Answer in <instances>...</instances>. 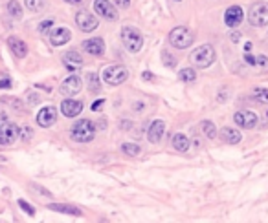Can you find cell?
<instances>
[{"label":"cell","instance_id":"cell-1","mask_svg":"<svg viewBox=\"0 0 268 223\" xmlns=\"http://www.w3.org/2000/svg\"><path fill=\"white\" fill-rule=\"evenodd\" d=\"M121 42L131 53H136V51L142 50L144 46V35L140 33L138 28H132V26H125L121 28Z\"/></svg>","mask_w":268,"mask_h":223},{"label":"cell","instance_id":"cell-2","mask_svg":"<svg viewBox=\"0 0 268 223\" xmlns=\"http://www.w3.org/2000/svg\"><path fill=\"white\" fill-rule=\"evenodd\" d=\"M190 61L195 64L196 68H209L211 64L215 63V50H213V46L209 44L198 46L196 50L191 51Z\"/></svg>","mask_w":268,"mask_h":223},{"label":"cell","instance_id":"cell-3","mask_svg":"<svg viewBox=\"0 0 268 223\" xmlns=\"http://www.w3.org/2000/svg\"><path fill=\"white\" fill-rule=\"evenodd\" d=\"M96 135V127L88 119H81L72 127V139L77 143H90Z\"/></svg>","mask_w":268,"mask_h":223},{"label":"cell","instance_id":"cell-4","mask_svg":"<svg viewBox=\"0 0 268 223\" xmlns=\"http://www.w3.org/2000/svg\"><path fill=\"white\" fill-rule=\"evenodd\" d=\"M193 40H195V35L191 33V30L184 28V26H178V28H175V30L169 33L171 46H175V48H178V50H186V48H190V46L193 44Z\"/></svg>","mask_w":268,"mask_h":223},{"label":"cell","instance_id":"cell-5","mask_svg":"<svg viewBox=\"0 0 268 223\" xmlns=\"http://www.w3.org/2000/svg\"><path fill=\"white\" fill-rule=\"evenodd\" d=\"M103 81L111 86H118V84L125 83L127 77H129V70L125 66H119V64H114V66H107L101 73Z\"/></svg>","mask_w":268,"mask_h":223},{"label":"cell","instance_id":"cell-6","mask_svg":"<svg viewBox=\"0 0 268 223\" xmlns=\"http://www.w3.org/2000/svg\"><path fill=\"white\" fill-rule=\"evenodd\" d=\"M248 20H250V24L255 26V28L267 26L268 24V4H265V2L254 4V6L250 7Z\"/></svg>","mask_w":268,"mask_h":223},{"label":"cell","instance_id":"cell-7","mask_svg":"<svg viewBox=\"0 0 268 223\" xmlns=\"http://www.w3.org/2000/svg\"><path fill=\"white\" fill-rule=\"evenodd\" d=\"M19 135H20V130L15 123L6 121L0 125V145L9 147V145H13L15 141L19 139Z\"/></svg>","mask_w":268,"mask_h":223},{"label":"cell","instance_id":"cell-8","mask_svg":"<svg viewBox=\"0 0 268 223\" xmlns=\"http://www.w3.org/2000/svg\"><path fill=\"white\" fill-rule=\"evenodd\" d=\"M233 121H235L237 127L252 130V128L257 127V123H259V115L255 114V112H252V110H241V112H237V114L233 115Z\"/></svg>","mask_w":268,"mask_h":223},{"label":"cell","instance_id":"cell-9","mask_svg":"<svg viewBox=\"0 0 268 223\" xmlns=\"http://www.w3.org/2000/svg\"><path fill=\"white\" fill-rule=\"evenodd\" d=\"M94 9L101 19L107 20H118V9L109 0H94Z\"/></svg>","mask_w":268,"mask_h":223},{"label":"cell","instance_id":"cell-10","mask_svg":"<svg viewBox=\"0 0 268 223\" xmlns=\"http://www.w3.org/2000/svg\"><path fill=\"white\" fill-rule=\"evenodd\" d=\"M81 86H83V84H81V79H79L77 75H70L61 83L59 94L65 97H74L81 92Z\"/></svg>","mask_w":268,"mask_h":223},{"label":"cell","instance_id":"cell-11","mask_svg":"<svg viewBox=\"0 0 268 223\" xmlns=\"http://www.w3.org/2000/svg\"><path fill=\"white\" fill-rule=\"evenodd\" d=\"M76 24L79 26V30H83V32L90 33L94 32L96 28H98L99 20L92 15V13L88 11H79L77 15H76Z\"/></svg>","mask_w":268,"mask_h":223},{"label":"cell","instance_id":"cell-12","mask_svg":"<svg viewBox=\"0 0 268 223\" xmlns=\"http://www.w3.org/2000/svg\"><path fill=\"white\" fill-rule=\"evenodd\" d=\"M244 20V11H242V7L239 6H231L226 9L224 13V22L228 28H237V26H241V22Z\"/></svg>","mask_w":268,"mask_h":223},{"label":"cell","instance_id":"cell-13","mask_svg":"<svg viewBox=\"0 0 268 223\" xmlns=\"http://www.w3.org/2000/svg\"><path fill=\"white\" fill-rule=\"evenodd\" d=\"M61 112L66 117H76V115H79L83 112V102L68 97V99H65V101L61 102Z\"/></svg>","mask_w":268,"mask_h":223},{"label":"cell","instance_id":"cell-14","mask_svg":"<svg viewBox=\"0 0 268 223\" xmlns=\"http://www.w3.org/2000/svg\"><path fill=\"white\" fill-rule=\"evenodd\" d=\"M55 119H57V112H55L53 106H44V108L37 114V123H39V127L42 128L52 127L53 123H55Z\"/></svg>","mask_w":268,"mask_h":223},{"label":"cell","instance_id":"cell-15","mask_svg":"<svg viewBox=\"0 0 268 223\" xmlns=\"http://www.w3.org/2000/svg\"><path fill=\"white\" fill-rule=\"evenodd\" d=\"M83 50H85L86 53H90V55H96V57L103 55V53H105L103 38H99V37L88 38V40H85V42H83Z\"/></svg>","mask_w":268,"mask_h":223},{"label":"cell","instance_id":"cell-16","mask_svg":"<svg viewBox=\"0 0 268 223\" xmlns=\"http://www.w3.org/2000/svg\"><path fill=\"white\" fill-rule=\"evenodd\" d=\"M63 63L70 71H77L83 68V57L79 55L77 51H66L63 55Z\"/></svg>","mask_w":268,"mask_h":223},{"label":"cell","instance_id":"cell-17","mask_svg":"<svg viewBox=\"0 0 268 223\" xmlns=\"http://www.w3.org/2000/svg\"><path fill=\"white\" fill-rule=\"evenodd\" d=\"M164 130H165V125L164 121H160V119H154V121L151 123L149 130H147V139L151 141V143H160V139H162V135H164Z\"/></svg>","mask_w":268,"mask_h":223},{"label":"cell","instance_id":"cell-18","mask_svg":"<svg viewBox=\"0 0 268 223\" xmlns=\"http://www.w3.org/2000/svg\"><path fill=\"white\" fill-rule=\"evenodd\" d=\"M70 38H72V33H70V30H66V28H57V30H52V32H50V42H52L53 46L66 44Z\"/></svg>","mask_w":268,"mask_h":223},{"label":"cell","instance_id":"cell-19","mask_svg":"<svg viewBox=\"0 0 268 223\" xmlns=\"http://www.w3.org/2000/svg\"><path fill=\"white\" fill-rule=\"evenodd\" d=\"M7 46H9V50H11V53H13L15 57L19 59H24L28 55V46L24 40H20V38L17 37H9L7 38Z\"/></svg>","mask_w":268,"mask_h":223},{"label":"cell","instance_id":"cell-20","mask_svg":"<svg viewBox=\"0 0 268 223\" xmlns=\"http://www.w3.org/2000/svg\"><path fill=\"white\" fill-rule=\"evenodd\" d=\"M221 137H223V141L224 143H228V145H237V143L242 139L241 132L235 130V128H230V127H224L223 130H221Z\"/></svg>","mask_w":268,"mask_h":223},{"label":"cell","instance_id":"cell-21","mask_svg":"<svg viewBox=\"0 0 268 223\" xmlns=\"http://www.w3.org/2000/svg\"><path fill=\"white\" fill-rule=\"evenodd\" d=\"M48 209H50V211H53V212L70 214V216H81V214H83L77 207H72V205H63V203H52V205H48Z\"/></svg>","mask_w":268,"mask_h":223},{"label":"cell","instance_id":"cell-22","mask_svg":"<svg viewBox=\"0 0 268 223\" xmlns=\"http://www.w3.org/2000/svg\"><path fill=\"white\" fill-rule=\"evenodd\" d=\"M173 147H175V150H178V152H188V150H190V139H188V135L175 134V137H173Z\"/></svg>","mask_w":268,"mask_h":223},{"label":"cell","instance_id":"cell-23","mask_svg":"<svg viewBox=\"0 0 268 223\" xmlns=\"http://www.w3.org/2000/svg\"><path fill=\"white\" fill-rule=\"evenodd\" d=\"M7 13L17 20L22 19V7H20V4L17 0H9V2H7Z\"/></svg>","mask_w":268,"mask_h":223},{"label":"cell","instance_id":"cell-24","mask_svg":"<svg viewBox=\"0 0 268 223\" xmlns=\"http://www.w3.org/2000/svg\"><path fill=\"white\" fill-rule=\"evenodd\" d=\"M202 132L208 139H215L217 137V128L211 121H202Z\"/></svg>","mask_w":268,"mask_h":223},{"label":"cell","instance_id":"cell-25","mask_svg":"<svg viewBox=\"0 0 268 223\" xmlns=\"http://www.w3.org/2000/svg\"><path fill=\"white\" fill-rule=\"evenodd\" d=\"M178 77H180V81H184V83H193L196 79V73L193 68H184V70H180Z\"/></svg>","mask_w":268,"mask_h":223},{"label":"cell","instance_id":"cell-26","mask_svg":"<svg viewBox=\"0 0 268 223\" xmlns=\"http://www.w3.org/2000/svg\"><path fill=\"white\" fill-rule=\"evenodd\" d=\"M254 99L261 104H268V88H255L254 90Z\"/></svg>","mask_w":268,"mask_h":223},{"label":"cell","instance_id":"cell-27","mask_svg":"<svg viewBox=\"0 0 268 223\" xmlns=\"http://www.w3.org/2000/svg\"><path fill=\"white\" fill-rule=\"evenodd\" d=\"M86 83H88V88H90L92 94H98L99 92V77L96 73H88L86 75Z\"/></svg>","mask_w":268,"mask_h":223},{"label":"cell","instance_id":"cell-28","mask_svg":"<svg viewBox=\"0 0 268 223\" xmlns=\"http://www.w3.org/2000/svg\"><path fill=\"white\" fill-rule=\"evenodd\" d=\"M121 150H123L127 156H132V158H136L138 154H140V147L134 145V143H123V145H121Z\"/></svg>","mask_w":268,"mask_h":223},{"label":"cell","instance_id":"cell-29","mask_svg":"<svg viewBox=\"0 0 268 223\" xmlns=\"http://www.w3.org/2000/svg\"><path fill=\"white\" fill-rule=\"evenodd\" d=\"M24 6H26L30 11L37 13L44 7V2H42V0H24Z\"/></svg>","mask_w":268,"mask_h":223},{"label":"cell","instance_id":"cell-30","mask_svg":"<svg viewBox=\"0 0 268 223\" xmlns=\"http://www.w3.org/2000/svg\"><path fill=\"white\" fill-rule=\"evenodd\" d=\"M30 189L35 192H39L40 196H46V198H50L52 194H50V191H46V189H42V187H39L37 183H30Z\"/></svg>","mask_w":268,"mask_h":223},{"label":"cell","instance_id":"cell-31","mask_svg":"<svg viewBox=\"0 0 268 223\" xmlns=\"http://www.w3.org/2000/svg\"><path fill=\"white\" fill-rule=\"evenodd\" d=\"M162 57H164L165 66H167V68H175V66H177V61H175V59L171 57V55L167 53V51H162Z\"/></svg>","mask_w":268,"mask_h":223},{"label":"cell","instance_id":"cell-32","mask_svg":"<svg viewBox=\"0 0 268 223\" xmlns=\"http://www.w3.org/2000/svg\"><path fill=\"white\" fill-rule=\"evenodd\" d=\"M19 205H20V207H22V211L28 212L30 216H33V214H35V209H33V207H32V205H30V203H26L24 199H19Z\"/></svg>","mask_w":268,"mask_h":223},{"label":"cell","instance_id":"cell-33","mask_svg":"<svg viewBox=\"0 0 268 223\" xmlns=\"http://www.w3.org/2000/svg\"><path fill=\"white\" fill-rule=\"evenodd\" d=\"M52 26H53L52 20H44V22L39 26V32L40 33H50V28H52Z\"/></svg>","mask_w":268,"mask_h":223},{"label":"cell","instance_id":"cell-34","mask_svg":"<svg viewBox=\"0 0 268 223\" xmlns=\"http://www.w3.org/2000/svg\"><path fill=\"white\" fill-rule=\"evenodd\" d=\"M255 66L267 68V66H268V57H265V55H259V57H255Z\"/></svg>","mask_w":268,"mask_h":223},{"label":"cell","instance_id":"cell-35","mask_svg":"<svg viewBox=\"0 0 268 223\" xmlns=\"http://www.w3.org/2000/svg\"><path fill=\"white\" fill-rule=\"evenodd\" d=\"M20 135H22V139L24 141H30L32 139V135H33V130L32 128H22V132H20Z\"/></svg>","mask_w":268,"mask_h":223},{"label":"cell","instance_id":"cell-36","mask_svg":"<svg viewBox=\"0 0 268 223\" xmlns=\"http://www.w3.org/2000/svg\"><path fill=\"white\" fill-rule=\"evenodd\" d=\"M119 7H129L131 6V0H114Z\"/></svg>","mask_w":268,"mask_h":223},{"label":"cell","instance_id":"cell-37","mask_svg":"<svg viewBox=\"0 0 268 223\" xmlns=\"http://www.w3.org/2000/svg\"><path fill=\"white\" fill-rule=\"evenodd\" d=\"M103 99H101V101H96L94 102V104H92V110H94V112H99V110H101V106H103Z\"/></svg>","mask_w":268,"mask_h":223},{"label":"cell","instance_id":"cell-38","mask_svg":"<svg viewBox=\"0 0 268 223\" xmlns=\"http://www.w3.org/2000/svg\"><path fill=\"white\" fill-rule=\"evenodd\" d=\"M244 61H246L250 66H255V57H252L250 53H246V55H244Z\"/></svg>","mask_w":268,"mask_h":223},{"label":"cell","instance_id":"cell-39","mask_svg":"<svg viewBox=\"0 0 268 223\" xmlns=\"http://www.w3.org/2000/svg\"><path fill=\"white\" fill-rule=\"evenodd\" d=\"M9 84H11V81H9V79H4V81H0V88H9Z\"/></svg>","mask_w":268,"mask_h":223},{"label":"cell","instance_id":"cell-40","mask_svg":"<svg viewBox=\"0 0 268 223\" xmlns=\"http://www.w3.org/2000/svg\"><path fill=\"white\" fill-rule=\"evenodd\" d=\"M231 40H233V42H237V40H239V33H237V32L231 33Z\"/></svg>","mask_w":268,"mask_h":223},{"label":"cell","instance_id":"cell-41","mask_svg":"<svg viewBox=\"0 0 268 223\" xmlns=\"http://www.w3.org/2000/svg\"><path fill=\"white\" fill-rule=\"evenodd\" d=\"M244 51H246V53H250V51H252V42H246V46H244Z\"/></svg>","mask_w":268,"mask_h":223},{"label":"cell","instance_id":"cell-42","mask_svg":"<svg viewBox=\"0 0 268 223\" xmlns=\"http://www.w3.org/2000/svg\"><path fill=\"white\" fill-rule=\"evenodd\" d=\"M68 4H81V0H65Z\"/></svg>","mask_w":268,"mask_h":223},{"label":"cell","instance_id":"cell-43","mask_svg":"<svg viewBox=\"0 0 268 223\" xmlns=\"http://www.w3.org/2000/svg\"><path fill=\"white\" fill-rule=\"evenodd\" d=\"M144 79H147V81H151V79H153V75H151L149 71H147V73H144Z\"/></svg>","mask_w":268,"mask_h":223},{"label":"cell","instance_id":"cell-44","mask_svg":"<svg viewBox=\"0 0 268 223\" xmlns=\"http://www.w3.org/2000/svg\"><path fill=\"white\" fill-rule=\"evenodd\" d=\"M177 2H182V0H177Z\"/></svg>","mask_w":268,"mask_h":223}]
</instances>
